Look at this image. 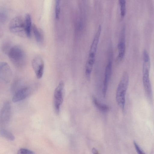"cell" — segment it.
<instances>
[{
	"label": "cell",
	"instance_id": "obj_3",
	"mask_svg": "<svg viewBox=\"0 0 154 154\" xmlns=\"http://www.w3.org/2000/svg\"><path fill=\"white\" fill-rule=\"evenodd\" d=\"M8 54L10 61L15 66L20 67L24 65L26 56L20 46L17 45L12 47Z\"/></svg>",
	"mask_w": 154,
	"mask_h": 154
},
{
	"label": "cell",
	"instance_id": "obj_17",
	"mask_svg": "<svg viewBox=\"0 0 154 154\" xmlns=\"http://www.w3.org/2000/svg\"><path fill=\"white\" fill-rule=\"evenodd\" d=\"M60 1L56 0L55 2V17L56 19H59L60 11Z\"/></svg>",
	"mask_w": 154,
	"mask_h": 154
},
{
	"label": "cell",
	"instance_id": "obj_7",
	"mask_svg": "<svg viewBox=\"0 0 154 154\" xmlns=\"http://www.w3.org/2000/svg\"><path fill=\"white\" fill-rule=\"evenodd\" d=\"M125 27L123 26L121 29L119 42L117 45L118 54L116 58V62H119L124 58L125 52Z\"/></svg>",
	"mask_w": 154,
	"mask_h": 154
},
{
	"label": "cell",
	"instance_id": "obj_6",
	"mask_svg": "<svg viewBox=\"0 0 154 154\" xmlns=\"http://www.w3.org/2000/svg\"><path fill=\"white\" fill-rule=\"evenodd\" d=\"M112 52H111L110 53L109 58L105 69L104 79L102 89V94L104 97H106V94L109 82L112 73Z\"/></svg>",
	"mask_w": 154,
	"mask_h": 154
},
{
	"label": "cell",
	"instance_id": "obj_11",
	"mask_svg": "<svg viewBox=\"0 0 154 154\" xmlns=\"http://www.w3.org/2000/svg\"><path fill=\"white\" fill-rule=\"evenodd\" d=\"M31 92L30 88L27 86H20L14 93L12 98L14 102L22 100L26 98Z\"/></svg>",
	"mask_w": 154,
	"mask_h": 154
},
{
	"label": "cell",
	"instance_id": "obj_1",
	"mask_svg": "<svg viewBox=\"0 0 154 154\" xmlns=\"http://www.w3.org/2000/svg\"><path fill=\"white\" fill-rule=\"evenodd\" d=\"M102 27L99 25L91 43L85 65V74L88 81L91 79V74L95 60L98 45L101 32Z\"/></svg>",
	"mask_w": 154,
	"mask_h": 154
},
{
	"label": "cell",
	"instance_id": "obj_19",
	"mask_svg": "<svg viewBox=\"0 0 154 154\" xmlns=\"http://www.w3.org/2000/svg\"><path fill=\"white\" fill-rule=\"evenodd\" d=\"M7 18V14L5 11L3 9H0V23H5Z\"/></svg>",
	"mask_w": 154,
	"mask_h": 154
},
{
	"label": "cell",
	"instance_id": "obj_20",
	"mask_svg": "<svg viewBox=\"0 0 154 154\" xmlns=\"http://www.w3.org/2000/svg\"><path fill=\"white\" fill-rule=\"evenodd\" d=\"M17 154H35L32 151L26 148H21L17 152Z\"/></svg>",
	"mask_w": 154,
	"mask_h": 154
},
{
	"label": "cell",
	"instance_id": "obj_13",
	"mask_svg": "<svg viewBox=\"0 0 154 154\" xmlns=\"http://www.w3.org/2000/svg\"><path fill=\"white\" fill-rule=\"evenodd\" d=\"M92 99L94 104L100 111L106 112L109 110V106L99 102L95 96H93Z\"/></svg>",
	"mask_w": 154,
	"mask_h": 154
},
{
	"label": "cell",
	"instance_id": "obj_8",
	"mask_svg": "<svg viewBox=\"0 0 154 154\" xmlns=\"http://www.w3.org/2000/svg\"><path fill=\"white\" fill-rule=\"evenodd\" d=\"M11 110L10 102H5L0 111V126H4L8 124L10 118Z\"/></svg>",
	"mask_w": 154,
	"mask_h": 154
},
{
	"label": "cell",
	"instance_id": "obj_18",
	"mask_svg": "<svg viewBox=\"0 0 154 154\" xmlns=\"http://www.w3.org/2000/svg\"><path fill=\"white\" fill-rule=\"evenodd\" d=\"M11 47L10 43L8 42H5L2 46V51L4 53L8 54Z\"/></svg>",
	"mask_w": 154,
	"mask_h": 154
},
{
	"label": "cell",
	"instance_id": "obj_21",
	"mask_svg": "<svg viewBox=\"0 0 154 154\" xmlns=\"http://www.w3.org/2000/svg\"><path fill=\"white\" fill-rule=\"evenodd\" d=\"M134 145L136 151L138 154H146L140 147L137 143L135 141H134Z\"/></svg>",
	"mask_w": 154,
	"mask_h": 154
},
{
	"label": "cell",
	"instance_id": "obj_15",
	"mask_svg": "<svg viewBox=\"0 0 154 154\" xmlns=\"http://www.w3.org/2000/svg\"><path fill=\"white\" fill-rule=\"evenodd\" d=\"M0 134L3 137L9 140H13L14 139V137L13 134L8 131L2 129L0 130Z\"/></svg>",
	"mask_w": 154,
	"mask_h": 154
},
{
	"label": "cell",
	"instance_id": "obj_14",
	"mask_svg": "<svg viewBox=\"0 0 154 154\" xmlns=\"http://www.w3.org/2000/svg\"><path fill=\"white\" fill-rule=\"evenodd\" d=\"M32 29L36 41L38 42H42V41L43 36L40 30L35 24L32 25Z\"/></svg>",
	"mask_w": 154,
	"mask_h": 154
},
{
	"label": "cell",
	"instance_id": "obj_2",
	"mask_svg": "<svg viewBox=\"0 0 154 154\" xmlns=\"http://www.w3.org/2000/svg\"><path fill=\"white\" fill-rule=\"evenodd\" d=\"M129 82V75L127 72L125 71L123 73L118 84L116 97V103L123 112H124L125 110V95Z\"/></svg>",
	"mask_w": 154,
	"mask_h": 154
},
{
	"label": "cell",
	"instance_id": "obj_22",
	"mask_svg": "<svg viewBox=\"0 0 154 154\" xmlns=\"http://www.w3.org/2000/svg\"><path fill=\"white\" fill-rule=\"evenodd\" d=\"M92 152L93 154H99L97 150L94 148L92 149Z\"/></svg>",
	"mask_w": 154,
	"mask_h": 154
},
{
	"label": "cell",
	"instance_id": "obj_16",
	"mask_svg": "<svg viewBox=\"0 0 154 154\" xmlns=\"http://www.w3.org/2000/svg\"><path fill=\"white\" fill-rule=\"evenodd\" d=\"M119 2L120 7L121 16L123 17L125 16L126 13V1L119 0Z\"/></svg>",
	"mask_w": 154,
	"mask_h": 154
},
{
	"label": "cell",
	"instance_id": "obj_4",
	"mask_svg": "<svg viewBox=\"0 0 154 154\" xmlns=\"http://www.w3.org/2000/svg\"><path fill=\"white\" fill-rule=\"evenodd\" d=\"M9 28L11 33L17 35L22 37L26 36L24 21L20 17L17 16L12 18L9 23Z\"/></svg>",
	"mask_w": 154,
	"mask_h": 154
},
{
	"label": "cell",
	"instance_id": "obj_5",
	"mask_svg": "<svg viewBox=\"0 0 154 154\" xmlns=\"http://www.w3.org/2000/svg\"><path fill=\"white\" fill-rule=\"evenodd\" d=\"M64 93V84L61 81L55 88L54 94L53 107L55 113L59 115L61 105L63 102Z\"/></svg>",
	"mask_w": 154,
	"mask_h": 154
},
{
	"label": "cell",
	"instance_id": "obj_10",
	"mask_svg": "<svg viewBox=\"0 0 154 154\" xmlns=\"http://www.w3.org/2000/svg\"><path fill=\"white\" fill-rule=\"evenodd\" d=\"M32 65L37 78L38 79L41 78L44 68V63L42 59L39 56L35 57L32 61Z\"/></svg>",
	"mask_w": 154,
	"mask_h": 154
},
{
	"label": "cell",
	"instance_id": "obj_9",
	"mask_svg": "<svg viewBox=\"0 0 154 154\" xmlns=\"http://www.w3.org/2000/svg\"><path fill=\"white\" fill-rule=\"evenodd\" d=\"M12 76V71L9 65L6 62H0V80L8 83L11 81Z\"/></svg>",
	"mask_w": 154,
	"mask_h": 154
},
{
	"label": "cell",
	"instance_id": "obj_12",
	"mask_svg": "<svg viewBox=\"0 0 154 154\" xmlns=\"http://www.w3.org/2000/svg\"><path fill=\"white\" fill-rule=\"evenodd\" d=\"M25 32L26 37H29L31 36L32 29V20L30 14H27L25 17L24 20Z\"/></svg>",
	"mask_w": 154,
	"mask_h": 154
}]
</instances>
